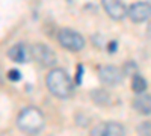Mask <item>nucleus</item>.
<instances>
[{
    "instance_id": "f257e3e1",
    "label": "nucleus",
    "mask_w": 151,
    "mask_h": 136,
    "mask_svg": "<svg viewBox=\"0 0 151 136\" xmlns=\"http://www.w3.org/2000/svg\"><path fill=\"white\" fill-rule=\"evenodd\" d=\"M47 88L50 89L55 97L58 98H68L71 97L73 91H74V85L70 79V76L60 68H55L47 74Z\"/></svg>"
},
{
    "instance_id": "f03ea898",
    "label": "nucleus",
    "mask_w": 151,
    "mask_h": 136,
    "mask_svg": "<svg viewBox=\"0 0 151 136\" xmlns=\"http://www.w3.org/2000/svg\"><path fill=\"white\" fill-rule=\"evenodd\" d=\"M17 126L21 132L27 135H38L45 126L44 114L36 107H26L20 112L17 118Z\"/></svg>"
},
{
    "instance_id": "7ed1b4c3",
    "label": "nucleus",
    "mask_w": 151,
    "mask_h": 136,
    "mask_svg": "<svg viewBox=\"0 0 151 136\" xmlns=\"http://www.w3.org/2000/svg\"><path fill=\"white\" fill-rule=\"evenodd\" d=\"M58 41L64 48L71 52H80L85 47V38L79 32L71 29H60L58 33Z\"/></svg>"
},
{
    "instance_id": "20e7f679",
    "label": "nucleus",
    "mask_w": 151,
    "mask_h": 136,
    "mask_svg": "<svg viewBox=\"0 0 151 136\" xmlns=\"http://www.w3.org/2000/svg\"><path fill=\"white\" fill-rule=\"evenodd\" d=\"M30 55L41 67H53L56 64V55L50 47L44 44H35L30 48Z\"/></svg>"
},
{
    "instance_id": "39448f33",
    "label": "nucleus",
    "mask_w": 151,
    "mask_h": 136,
    "mask_svg": "<svg viewBox=\"0 0 151 136\" xmlns=\"http://www.w3.org/2000/svg\"><path fill=\"white\" fill-rule=\"evenodd\" d=\"M125 130L119 122L115 121H107V122H100L91 130V136H124Z\"/></svg>"
},
{
    "instance_id": "423d86ee",
    "label": "nucleus",
    "mask_w": 151,
    "mask_h": 136,
    "mask_svg": "<svg viewBox=\"0 0 151 136\" xmlns=\"http://www.w3.org/2000/svg\"><path fill=\"white\" fill-rule=\"evenodd\" d=\"M151 6L148 2H136L129 8V17L133 23H142L150 18Z\"/></svg>"
},
{
    "instance_id": "0eeeda50",
    "label": "nucleus",
    "mask_w": 151,
    "mask_h": 136,
    "mask_svg": "<svg viewBox=\"0 0 151 136\" xmlns=\"http://www.w3.org/2000/svg\"><path fill=\"white\" fill-rule=\"evenodd\" d=\"M101 5L113 20H122L127 14V8L122 3V0H101Z\"/></svg>"
},
{
    "instance_id": "6e6552de",
    "label": "nucleus",
    "mask_w": 151,
    "mask_h": 136,
    "mask_svg": "<svg viewBox=\"0 0 151 136\" xmlns=\"http://www.w3.org/2000/svg\"><path fill=\"white\" fill-rule=\"evenodd\" d=\"M100 80H101L103 85H107V86H113L121 82V71L113 67V65H106V67H101L100 68Z\"/></svg>"
},
{
    "instance_id": "1a4fd4ad",
    "label": "nucleus",
    "mask_w": 151,
    "mask_h": 136,
    "mask_svg": "<svg viewBox=\"0 0 151 136\" xmlns=\"http://www.w3.org/2000/svg\"><path fill=\"white\" fill-rule=\"evenodd\" d=\"M8 58L11 60H14L17 64H24V62H29L32 59L30 55V48L24 44H17L14 47H11L8 50Z\"/></svg>"
},
{
    "instance_id": "9d476101",
    "label": "nucleus",
    "mask_w": 151,
    "mask_h": 136,
    "mask_svg": "<svg viewBox=\"0 0 151 136\" xmlns=\"http://www.w3.org/2000/svg\"><path fill=\"white\" fill-rule=\"evenodd\" d=\"M133 107L139 114H142V115H150V110H151V97H150V94L148 92L147 94L145 92H141L139 95L134 98Z\"/></svg>"
},
{
    "instance_id": "9b49d317",
    "label": "nucleus",
    "mask_w": 151,
    "mask_h": 136,
    "mask_svg": "<svg viewBox=\"0 0 151 136\" xmlns=\"http://www.w3.org/2000/svg\"><path fill=\"white\" fill-rule=\"evenodd\" d=\"M148 88V83L147 80L139 76V74H134L133 79H132V89L136 92V94H141V92H145V89Z\"/></svg>"
},
{
    "instance_id": "f8f14e48",
    "label": "nucleus",
    "mask_w": 151,
    "mask_h": 136,
    "mask_svg": "<svg viewBox=\"0 0 151 136\" xmlns=\"http://www.w3.org/2000/svg\"><path fill=\"white\" fill-rule=\"evenodd\" d=\"M91 97L95 104H107L109 103V94L103 89H97L91 92Z\"/></svg>"
},
{
    "instance_id": "ddd939ff",
    "label": "nucleus",
    "mask_w": 151,
    "mask_h": 136,
    "mask_svg": "<svg viewBox=\"0 0 151 136\" xmlns=\"http://www.w3.org/2000/svg\"><path fill=\"white\" fill-rule=\"evenodd\" d=\"M8 77H9V80H12V82H18V80L21 79V73H20L18 70H11V71L8 73Z\"/></svg>"
},
{
    "instance_id": "4468645a",
    "label": "nucleus",
    "mask_w": 151,
    "mask_h": 136,
    "mask_svg": "<svg viewBox=\"0 0 151 136\" xmlns=\"http://www.w3.org/2000/svg\"><path fill=\"white\" fill-rule=\"evenodd\" d=\"M107 50H109V53H115L116 52V41H110L107 45Z\"/></svg>"
},
{
    "instance_id": "2eb2a0df",
    "label": "nucleus",
    "mask_w": 151,
    "mask_h": 136,
    "mask_svg": "<svg viewBox=\"0 0 151 136\" xmlns=\"http://www.w3.org/2000/svg\"><path fill=\"white\" fill-rule=\"evenodd\" d=\"M80 76H82V65L79 67V73H77V83H80Z\"/></svg>"
}]
</instances>
